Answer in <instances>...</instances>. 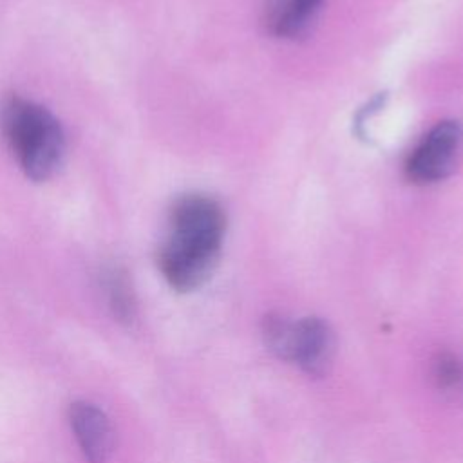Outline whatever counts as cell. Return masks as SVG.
Wrapping results in <instances>:
<instances>
[{
    "instance_id": "2",
    "label": "cell",
    "mask_w": 463,
    "mask_h": 463,
    "mask_svg": "<svg viewBox=\"0 0 463 463\" xmlns=\"http://www.w3.org/2000/svg\"><path fill=\"white\" fill-rule=\"evenodd\" d=\"M0 127L22 172L33 181L51 179L65 159L67 141L60 119L42 103L11 96L2 105Z\"/></svg>"
},
{
    "instance_id": "8",
    "label": "cell",
    "mask_w": 463,
    "mask_h": 463,
    "mask_svg": "<svg viewBox=\"0 0 463 463\" xmlns=\"http://www.w3.org/2000/svg\"><path fill=\"white\" fill-rule=\"evenodd\" d=\"M434 378L443 389H458L463 383V365L452 354H439L434 362Z\"/></svg>"
},
{
    "instance_id": "1",
    "label": "cell",
    "mask_w": 463,
    "mask_h": 463,
    "mask_svg": "<svg viewBox=\"0 0 463 463\" xmlns=\"http://www.w3.org/2000/svg\"><path fill=\"white\" fill-rule=\"evenodd\" d=\"M226 230L222 206L203 194L175 199L157 262L166 282L177 291H194L212 275Z\"/></svg>"
},
{
    "instance_id": "5",
    "label": "cell",
    "mask_w": 463,
    "mask_h": 463,
    "mask_svg": "<svg viewBox=\"0 0 463 463\" xmlns=\"http://www.w3.org/2000/svg\"><path fill=\"white\" fill-rule=\"evenodd\" d=\"M71 429L89 463H105L114 449V432L107 414L89 402L71 407Z\"/></svg>"
},
{
    "instance_id": "3",
    "label": "cell",
    "mask_w": 463,
    "mask_h": 463,
    "mask_svg": "<svg viewBox=\"0 0 463 463\" xmlns=\"http://www.w3.org/2000/svg\"><path fill=\"white\" fill-rule=\"evenodd\" d=\"M262 336L271 353L293 362L307 374H324L333 360V331L322 318L306 317L291 322L271 315L264 320Z\"/></svg>"
},
{
    "instance_id": "7",
    "label": "cell",
    "mask_w": 463,
    "mask_h": 463,
    "mask_svg": "<svg viewBox=\"0 0 463 463\" xmlns=\"http://www.w3.org/2000/svg\"><path fill=\"white\" fill-rule=\"evenodd\" d=\"M105 293L109 298V304L121 320H130L134 317V295L132 288L128 284V279L119 269H110L105 273Z\"/></svg>"
},
{
    "instance_id": "4",
    "label": "cell",
    "mask_w": 463,
    "mask_h": 463,
    "mask_svg": "<svg viewBox=\"0 0 463 463\" xmlns=\"http://www.w3.org/2000/svg\"><path fill=\"white\" fill-rule=\"evenodd\" d=\"M461 152L463 125L454 119L439 121L411 152L405 163V174L418 184L441 181L452 174Z\"/></svg>"
},
{
    "instance_id": "6",
    "label": "cell",
    "mask_w": 463,
    "mask_h": 463,
    "mask_svg": "<svg viewBox=\"0 0 463 463\" xmlns=\"http://www.w3.org/2000/svg\"><path fill=\"white\" fill-rule=\"evenodd\" d=\"M322 0H268L266 24L277 36H297L313 20Z\"/></svg>"
}]
</instances>
